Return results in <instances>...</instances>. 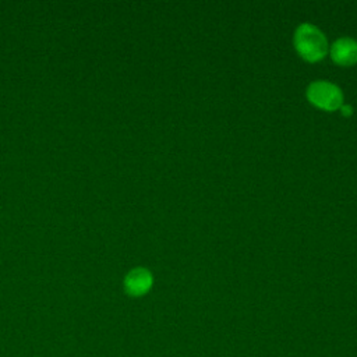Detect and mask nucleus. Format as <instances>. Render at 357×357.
I'll return each mask as SVG.
<instances>
[{
  "label": "nucleus",
  "mask_w": 357,
  "mask_h": 357,
  "mask_svg": "<svg viewBox=\"0 0 357 357\" xmlns=\"http://www.w3.org/2000/svg\"><path fill=\"white\" fill-rule=\"evenodd\" d=\"M294 46L307 61H318L328 53L325 35L311 24H301L294 32Z\"/></svg>",
  "instance_id": "obj_1"
},
{
  "label": "nucleus",
  "mask_w": 357,
  "mask_h": 357,
  "mask_svg": "<svg viewBox=\"0 0 357 357\" xmlns=\"http://www.w3.org/2000/svg\"><path fill=\"white\" fill-rule=\"evenodd\" d=\"M308 100L319 109L336 110L342 107L343 93L339 86L326 81H315L307 88Z\"/></svg>",
  "instance_id": "obj_2"
},
{
  "label": "nucleus",
  "mask_w": 357,
  "mask_h": 357,
  "mask_svg": "<svg viewBox=\"0 0 357 357\" xmlns=\"http://www.w3.org/2000/svg\"><path fill=\"white\" fill-rule=\"evenodd\" d=\"M153 284V276L149 269L144 266L132 268L127 272L123 279V287L126 294L130 297H142L145 296Z\"/></svg>",
  "instance_id": "obj_3"
},
{
  "label": "nucleus",
  "mask_w": 357,
  "mask_h": 357,
  "mask_svg": "<svg viewBox=\"0 0 357 357\" xmlns=\"http://www.w3.org/2000/svg\"><path fill=\"white\" fill-rule=\"evenodd\" d=\"M331 57L339 66H351L357 63V40L340 38L331 47Z\"/></svg>",
  "instance_id": "obj_4"
},
{
  "label": "nucleus",
  "mask_w": 357,
  "mask_h": 357,
  "mask_svg": "<svg viewBox=\"0 0 357 357\" xmlns=\"http://www.w3.org/2000/svg\"><path fill=\"white\" fill-rule=\"evenodd\" d=\"M340 109L343 110L344 114H350V113H351V107H350V106H342Z\"/></svg>",
  "instance_id": "obj_5"
}]
</instances>
